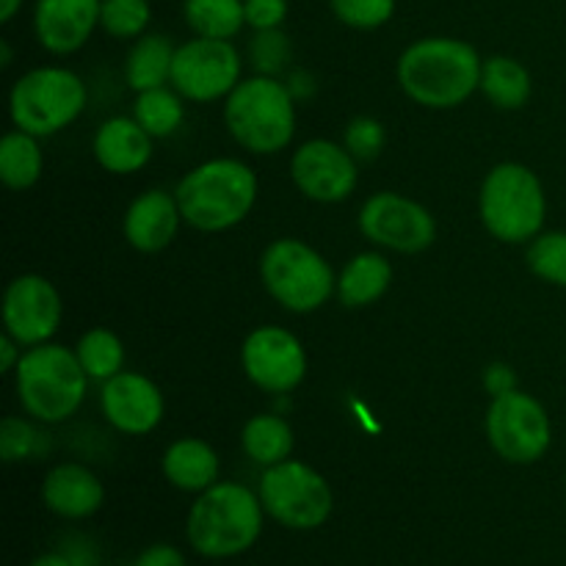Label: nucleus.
<instances>
[{"mask_svg":"<svg viewBox=\"0 0 566 566\" xmlns=\"http://www.w3.org/2000/svg\"><path fill=\"white\" fill-rule=\"evenodd\" d=\"M153 20L149 0H103L99 28L114 39H138L147 33Z\"/></svg>","mask_w":566,"mask_h":566,"instance_id":"30","label":"nucleus"},{"mask_svg":"<svg viewBox=\"0 0 566 566\" xmlns=\"http://www.w3.org/2000/svg\"><path fill=\"white\" fill-rule=\"evenodd\" d=\"M28 566H77V564L72 562L70 553H64V551H48V553H42V556L33 558V562L28 564Z\"/></svg>","mask_w":566,"mask_h":566,"instance_id":"40","label":"nucleus"},{"mask_svg":"<svg viewBox=\"0 0 566 566\" xmlns=\"http://www.w3.org/2000/svg\"><path fill=\"white\" fill-rule=\"evenodd\" d=\"M224 122L230 136L249 153H282L296 133L291 88L271 75L247 77L224 97Z\"/></svg>","mask_w":566,"mask_h":566,"instance_id":"5","label":"nucleus"},{"mask_svg":"<svg viewBox=\"0 0 566 566\" xmlns=\"http://www.w3.org/2000/svg\"><path fill=\"white\" fill-rule=\"evenodd\" d=\"M77 363L86 370L88 379L94 381H108L116 374H122V365H125V346H122L119 337L111 329H88L86 335L77 340L75 346Z\"/></svg>","mask_w":566,"mask_h":566,"instance_id":"28","label":"nucleus"},{"mask_svg":"<svg viewBox=\"0 0 566 566\" xmlns=\"http://www.w3.org/2000/svg\"><path fill=\"white\" fill-rule=\"evenodd\" d=\"M11 64V48H9V42H0V66H9Z\"/></svg>","mask_w":566,"mask_h":566,"instance_id":"42","label":"nucleus"},{"mask_svg":"<svg viewBox=\"0 0 566 566\" xmlns=\"http://www.w3.org/2000/svg\"><path fill=\"white\" fill-rule=\"evenodd\" d=\"M182 213L175 193L153 188V191H144L142 197L133 199L122 227H125V238L133 249L153 254L175 241Z\"/></svg>","mask_w":566,"mask_h":566,"instance_id":"19","label":"nucleus"},{"mask_svg":"<svg viewBox=\"0 0 566 566\" xmlns=\"http://www.w3.org/2000/svg\"><path fill=\"white\" fill-rule=\"evenodd\" d=\"M94 158L111 175L142 171L153 158V136L136 122V116L105 119L94 133Z\"/></svg>","mask_w":566,"mask_h":566,"instance_id":"20","label":"nucleus"},{"mask_svg":"<svg viewBox=\"0 0 566 566\" xmlns=\"http://www.w3.org/2000/svg\"><path fill=\"white\" fill-rule=\"evenodd\" d=\"M291 177L307 199L335 205L357 188V158L340 144L313 138L293 153Z\"/></svg>","mask_w":566,"mask_h":566,"instance_id":"15","label":"nucleus"},{"mask_svg":"<svg viewBox=\"0 0 566 566\" xmlns=\"http://www.w3.org/2000/svg\"><path fill=\"white\" fill-rule=\"evenodd\" d=\"M133 116L138 125L149 133L153 138H169L177 127L182 125V97L171 88H149V92H138L136 105H133Z\"/></svg>","mask_w":566,"mask_h":566,"instance_id":"29","label":"nucleus"},{"mask_svg":"<svg viewBox=\"0 0 566 566\" xmlns=\"http://www.w3.org/2000/svg\"><path fill=\"white\" fill-rule=\"evenodd\" d=\"M42 503L61 520H88L103 509L105 486L83 464H55L42 481Z\"/></svg>","mask_w":566,"mask_h":566,"instance_id":"18","label":"nucleus"},{"mask_svg":"<svg viewBox=\"0 0 566 566\" xmlns=\"http://www.w3.org/2000/svg\"><path fill=\"white\" fill-rule=\"evenodd\" d=\"M103 0H36L33 33L36 42L53 55L77 53L99 25Z\"/></svg>","mask_w":566,"mask_h":566,"instance_id":"17","label":"nucleus"},{"mask_svg":"<svg viewBox=\"0 0 566 566\" xmlns=\"http://www.w3.org/2000/svg\"><path fill=\"white\" fill-rule=\"evenodd\" d=\"M260 280L265 291L287 313H315L337 293L332 265L296 238L269 243L260 258Z\"/></svg>","mask_w":566,"mask_h":566,"instance_id":"8","label":"nucleus"},{"mask_svg":"<svg viewBox=\"0 0 566 566\" xmlns=\"http://www.w3.org/2000/svg\"><path fill=\"white\" fill-rule=\"evenodd\" d=\"M64 304L50 280L39 274H22L9 282L3 296V326L20 346L31 348L50 343L59 332Z\"/></svg>","mask_w":566,"mask_h":566,"instance_id":"14","label":"nucleus"},{"mask_svg":"<svg viewBox=\"0 0 566 566\" xmlns=\"http://www.w3.org/2000/svg\"><path fill=\"white\" fill-rule=\"evenodd\" d=\"M219 453H216L208 442L197 440V437H182V440L171 442V446L166 448L164 475L175 490L199 495V492L219 484Z\"/></svg>","mask_w":566,"mask_h":566,"instance_id":"21","label":"nucleus"},{"mask_svg":"<svg viewBox=\"0 0 566 566\" xmlns=\"http://www.w3.org/2000/svg\"><path fill=\"white\" fill-rule=\"evenodd\" d=\"M528 269L551 285L566 287V232H539L528 247Z\"/></svg>","mask_w":566,"mask_h":566,"instance_id":"31","label":"nucleus"},{"mask_svg":"<svg viewBox=\"0 0 566 566\" xmlns=\"http://www.w3.org/2000/svg\"><path fill=\"white\" fill-rule=\"evenodd\" d=\"M14 387L22 409L42 423H64L81 409L88 376L77 354L59 343H39L22 352L14 368Z\"/></svg>","mask_w":566,"mask_h":566,"instance_id":"4","label":"nucleus"},{"mask_svg":"<svg viewBox=\"0 0 566 566\" xmlns=\"http://www.w3.org/2000/svg\"><path fill=\"white\" fill-rule=\"evenodd\" d=\"M99 407H103L105 420L116 431L144 437L158 429L166 403L153 379H147L144 374H133V370H122L114 379L103 381Z\"/></svg>","mask_w":566,"mask_h":566,"instance_id":"16","label":"nucleus"},{"mask_svg":"<svg viewBox=\"0 0 566 566\" xmlns=\"http://www.w3.org/2000/svg\"><path fill=\"white\" fill-rule=\"evenodd\" d=\"M133 566H188L186 556L177 551L175 545H166V542H158V545H149L147 551L138 553V558Z\"/></svg>","mask_w":566,"mask_h":566,"instance_id":"37","label":"nucleus"},{"mask_svg":"<svg viewBox=\"0 0 566 566\" xmlns=\"http://www.w3.org/2000/svg\"><path fill=\"white\" fill-rule=\"evenodd\" d=\"M86 83L66 66H36L17 77L9 114L17 130L44 138L70 127L86 108Z\"/></svg>","mask_w":566,"mask_h":566,"instance_id":"7","label":"nucleus"},{"mask_svg":"<svg viewBox=\"0 0 566 566\" xmlns=\"http://www.w3.org/2000/svg\"><path fill=\"white\" fill-rule=\"evenodd\" d=\"M243 61L230 39L193 36L182 42L171 66V86L191 103H216L241 83Z\"/></svg>","mask_w":566,"mask_h":566,"instance_id":"11","label":"nucleus"},{"mask_svg":"<svg viewBox=\"0 0 566 566\" xmlns=\"http://www.w3.org/2000/svg\"><path fill=\"white\" fill-rule=\"evenodd\" d=\"M252 59L260 72H276L287 59V39L276 31H258L252 42Z\"/></svg>","mask_w":566,"mask_h":566,"instance_id":"34","label":"nucleus"},{"mask_svg":"<svg viewBox=\"0 0 566 566\" xmlns=\"http://www.w3.org/2000/svg\"><path fill=\"white\" fill-rule=\"evenodd\" d=\"M243 14L254 31H276L287 20V0H243Z\"/></svg>","mask_w":566,"mask_h":566,"instance_id":"36","label":"nucleus"},{"mask_svg":"<svg viewBox=\"0 0 566 566\" xmlns=\"http://www.w3.org/2000/svg\"><path fill=\"white\" fill-rule=\"evenodd\" d=\"M484 59L473 44L453 36H426L398 59L403 94L426 108H457L481 86Z\"/></svg>","mask_w":566,"mask_h":566,"instance_id":"2","label":"nucleus"},{"mask_svg":"<svg viewBox=\"0 0 566 566\" xmlns=\"http://www.w3.org/2000/svg\"><path fill=\"white\" fill-rule=\"evenodd\" d=\"M20 359L22 346L9 335V332H3V337H0V368H3V374H11V370L20 365Z\"/></svg>","mask_w":566,"mask_h":566,"instance_id":"39","label":"nucleus"},{"mask_svg":"<svg viewBox=\"0 0 566 566\" xmlns=\"http://www.w3.org/2000/svg\"><path fill=\"white\" fill-rule=\"evenodd\" d=\"M385 147V127L370 116H357L346 127V149L357 160H374Z\"/></svg>","mask_w":566,"mask_h":566,"instance_id":"33","label":"nucleus"},{"mask_svg":"<svg viewBox=\"0 0 566 566\" xmlns=\"http://www.w3.org/2000/svg\"><path fill=\"white\" fill-rule=\"evenodd\" d=\"M36 440V431L28 423L14 418L3 420V431H0V451H3L6 462H17V459L31 457V442Z\"/></svg>","mask_w":566,"mask_h":566,"instance_id":"35","label":"nucleus"},{"mask_svg":"<svg viewBox=\"0 0 566 566\" xmlns=\"http://www.w3.org/2000/svg\"><path fill=\"white\" fill-rule=\"evenodd\" d=\"M265 517L269 514L258 492L235 481H219L199 492L188 509V545L197 556L210 562L238 558L258 545Z\"/></svg>","mask_w":566,"mask_h":566,"instance_id":"1","label":"nucleus"},{"mask_svg":"<svg viewBox=\"0 0 566 566\" xmlns=\"http://www.w3.org/2000/svg\"><path fill=\"white\" fill-rule=\"evenodd\" d=\"M25 0H0V22H11Z\"/></svg>","mask_w":566,"mask_h":566,"instance_id":"41","label":"nucleus"},{"mask_svg":"<svg viewBox=\"0 0 566 566\" xmlns=\"http://www.w3.org/2000/svg\"><path fill=\"white\" fill-rule=\"evenodd\" d=\"M177 48L164 33H144L136 39L125 61V81L136 92H149L171 83Z\"/></svg>","mask_w":566,"mask_h":566,"instance_id":"23","label":"nucleus"},{"mask_svg":"<svg viewBox=\"0 0 566 566\" xmlns=\"http://www.w3.org/2000/svg\"><path fill=\"white\" fill-rule=\"evenodd\" d=\"M175 197L182 221L193 230L224 232L252 213L258 177L243 160L216 158L188 171Z\"/></svg>","mask_w":566,"mask_h":566,"instance_id":"3","label":"nucleus"},{"mask_svg":"<svg viewBox=\"0 0 566 566\" xmlns=\"http://www.w3.org/2000/svg\"><path fill=\"white\" fill-rule=\"evenodd\" d=\"M258 495L265 514L291 531L321 528L335 512L329 481L318 470L296 459L265 468L260 475Z\"/></svg>","mask_w":566,"mask_h":566,"instance_id":"9","label":"nucleus"},{"mask_svg":"<svg viewBox=\"0 0 566 566\" xmlns=\"http://www.w3.org/2000/svg\"><path fill=\"white\" fill-rule=\"evenodd\" d=\"M479 213L486 232L503 243H525L542 232L547 213L545 188L523 164H497L484 177Z\"/></svg>","mask_w":566,"mask_h":566,"instance_id":"6","label":"nucleus"},{"mask_svg":"<svg viewBox=\"0 0 566 566\" xmlns=\"http://www.w3.org/2000/svg\"><path fill=\"white\" fill-rule=\"evenodd\" d=\"M486 437L506 462L534 464L551 451V415L528 392H503L492 398L486 409Z\"/></svg>","mask_w":566,"mask_h":566,"instance_id":"10","label":"nucleus"},{"mask_svg":"<svg viewBox=\"0 0 566 566\" xmlns=\"http://www.w3.org/2000/svg\"><path fill=\"white\" fill-rule=\"evenodd\" d=\"M481 92L495 108L517 111L531 99V72L509 55H492L481 70Z\"/></svg>","mask_w":566,"mask_h":566,"instance_id":"25","label":"nucleus"},{"mask_svg":"<svg viewBox=\"0 0 566 566\" xmlns=\"http://www.w3.org/2000/svg\"><path fill=\"white\" fill-rule=\"evenodd\" d=\"M359 230L376 247L418 254L434 243L437 221L415 199L396 191H379L359 210Z\"/></svg>","mask_w":566,"mask_h":566,"instance_id":"12","label":"nucleus"},{"mask_svg":"<svg viewBox=\"0 0 566 566\" xmlns=\"http://www.w3.org/2000/svg\"><path fill=\"white\" fill-rule=\"evenodd\" d=\"M243 374L265 392H291L307 376V352L293 332L282 326H260L243 340Z\"/></svg>","mask_w":566,"mask_h":566,"instance_id":"13","label":"nucleus"},{"mask_svg":"<svg viewBox=\"0 0 566 566\" xmlns=\"http://www.w3.org/2000/svg\"><path fill=\"white\" fill-rule=\"evenodd\" d=\"M484 387H486V392H490L492 398L503 396V392L517 390V376H514V370L509 368V365L495 363V365H490V368H486Z\"/></svg>","mask_w":566,"mask_h":566,"instance_id":"38","label":"nucleus"},{"mask_svg":"<svg viewBox=\"0 0 566 566\" xmlns=\"http://www.w3.org/2000/svg\"><path fill=\"white\" fill-rule=\"evenodd\" d=\"M243 453L260 468H274L291 459L293 429L280 415H254L241 431Z\"/></svg>","mask_w":566,"mask_h":566,"instance_id":"24","label":"nucleus"},{"mask_svg":"<svg viewBox=\"0 0 566 566\" xmlns=\"http://www.w3.org/2000/svg\"><path fill=\"white\" fill-rule=\"evenodd\" d=\"M182 17L193 36L232 39L247 25L243 0H182Z\"/></svg>","mask_w":566,"mask_h":566,"instance_id":"27","label":"nucleus"},{"mask_svg":"<svg viewBox=\"0 0 566 566\" xmlns=\"http://www.w3.org/2000/svg\"><path fill=\"white\" fill-rule=\"evenodd\" d=\"M44 169V155L36 136L25 130L6 133L0 142V180L11 191H25L36 186Z\"/></svg>","mask_w":566,"mask_h":566,"instance_id":"26","label":"nucleus"},{"mask_svg":"<svg viewBox=\"0 0 566 566\" xmlns=\"http://www.w3.org/2000/svg\"><path fill=\"white\" fill-rule=\"evenodd\" d=\"M329 9L354 31H376L396 14V0H329Z\"/></svg>","mask_w":566,"mask_h":566,"instance_id":"32","label":"nucleus"},{"mask_svg":"<svg viewBox=\"0 0 566 566\" xmlns=\"http://www.w3.org/2000/svg\"><path fill=\"white\" fill-rule=\"evenodd\" d=\"M392 282V265L385 254L363 252L343 269L337 276V298L343 307H368L379 302Z\"/></svg>","mask_w":566,"mask_h":566,"instance_id":"22","label":"nucleus"}]
</instances>
